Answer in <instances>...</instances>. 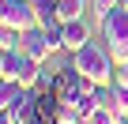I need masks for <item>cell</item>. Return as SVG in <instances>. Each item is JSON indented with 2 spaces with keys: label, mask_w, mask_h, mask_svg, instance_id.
Instances as JSON below:
<instances>
[{
  "label": "cell",
  "mask_w": 128,
  "mask_h": 124,
  "mask_svg": "<svg viewBox=\"0 0 128 124\" xmlns=\"http://www.w3.org/2000/svg\"><path fill=\"white\" fill-rule=\"evenodd\" d=\"M68 64L79 72V75H87V79H94L98 87H106V83H113L117 79V60H113V53H109V45L102 41H87L83 49H76L72 53V60Z\"/></svg>",
  "instance_id": "1"
},
{
  "label": "cell",
  "mask_w": 128,
  "mask_h": 124,
  "mask_svg": "<svg viewBox=\"0 0 128 124\" xmlns=\"http://www.w3.org/2000/svg\"><path fill=\"white\" fill-rule=\"evenodd\" d=\"M113 113L128 117V87H120V83H113Z\"/></svg>",
  "instance_id": "10"
},
{
  "label": "cell",
  "mask_w": 128,
  "mask_h": 124,
  "mask_svg": "<svg viewBox=\"0 0 128 124\" xmlns=\"http://www.w3.org/2000/svg\"><path fill=\"white\" fill-rule=\"evenodd\" d=\"M124 124H128V120H124Z\"/></svg>",
  "instance_id": "17"
},
{
  "label": "cell",
  "mask_w": 128,
  "mask_h": 124,
  "mask_svg": "<svg viewBox=\"0 0 128 124\" xmlns=\"http://www.w3.org/2000/svg\"><path fill=\"white\" fill-rule=\"evenodd\" d=\"M0 79H4V72H0Z\"/></svg>",
  "instance_id": "16"
},
{
  "label": "cell",
  "mask_w": 128,
  "mask_h": 124,
  "mask_svg": "<svg viewBox=\"0 0 128 124\" xmlns=\"http://www.w3.org/2000/svg\"><path fill=\"white\" fill-rule=\"evenodd\" d=\"M102 41L109 45L113 60H128V11L124 8H113L106 19H102Z\"/></svg>",
  "instance_id": "2"
},
{
  "label": "cell",
  "mask_w": 128,
  "mask_h": 124,
  "mask_svg": "<svg viewBox=\"0 0 128 124\" xmlns=\"http://www.w3.org/2000/svg\"><path fill=\"white\" fill-rule=\"evenodd\" d=\"M113 83L128 87V60H120V64H117V79H113Z\"/></svg>",
  "instance_id": "13"
},
{
  "label": "cell",
  "mask_w": 128,
  "mask_h": 124,
  "mask_svg": "<svg viewBox=\"0 0 128 124\" xmlns=\"http://www.w3.org/2000/svg\"><path fill=\"white\" fill-rule=\"evenodd\" d=\"M38 98H42V90H38V87H23V90H19V98L8 105L12 120H15V124H30V120H38Z\"/></svg>",
  "instance_id": "4"
},
{
  "label": "cell",
  "mask_w": 128,
  "mask_h": 124,
  "mask_svg": "<svg viewBox=\"0 0 128 124\" xmlns=\"http://www.w3.org/2000/svg\"><path fill=\"white\" fill-rule=\"evenodd\" d=\"M124 120H128V117H124Z\"/></svg>",
  "instance_id": "18"
},
{
  "label": "cell",
  "mask_w": 128,
  "mask_h": 124,
  "mask_svg": "<svg viewBox=\"0 0 128 124\" xmlns=\"http://www.w3.org/2000/svg\"><path fill=\"white\" fill-rule=\"evenodd\" d=\"M19 41H23V34H19V30H12V26H0V53L19 49Z\"/></svg>",
  "instance_id": "11"
},
{
  "label": "cell",
  "mask_w": 128,
  "mask_h": 124,
  "mask_svg": "<svg viewBox=\"0 0 128 124\" xmlns=\"http://www.w3.org/2000/svg\"><path fill=\"white\" fill-rule=\"evenodd\" d=\"M4 26L12 30H30L38 26V11H34V0H4Z\"/></svg>",
  "instance_id": "3"
},
{
  "label": "cell",
  "mask_w": 128,
  "mask_h": 124,
  "mask_svg": "<svg viewBox=\"0 0 128 124\" xmlns=\"http://www.w3.org/2000/svg\"><path fill=\"white\" fill-rule=\"evenodd\" d=\"M34 11H38V23H42L45 30L60 23V15H56V0H34Z\"/></svg>",
  "instance_id": "8"
},
{
  "label": "cell",
  "mask_w": 128,
  "mask_h": 124,
  "mask_svg": "<svg viewBox=\"0 0 128 124\" xmlns=\"http://www.w3.org/2000/svg\"><path fill=\"white\" fill-rule=\"evenodd\" d=\"M19 90H23L19 83H12V79H0V113H4V109H8L15 98H19Z\"/></svg>",
  "instance_id": "9"
},
{
  "label": "cell",
  "mask_w": 128,
  "mask_h": 124,
  "mask_svg": "<svg viewBox=\"0 0 128 124\" xmlns=\"http://www.w3.org/2000/svg\"><path fill=\"white\" fill-rule=\"evenodd\" d=\"M113 8H120V0H94V15H98V19H106Z\"/></svg>",
  "instance_id": "12"
},
{
  "label": "cell",
  "mask_w": 128,
  "mask_h": 124,
  "mask_svg": "<svg viewBox=\"0 0 128 124\" xmlns=\"http://www.w3.org/2000/svg\"><path fill=\"white\" fill-rule=\"evenodd\" d=\"M83 11H87V0H56V15H60V23L83 19Z\"/></svg>",
  "instance_id": "7"
},
{
  "label": "cell",
  "mask_w": 128,
  "mask_h": 124,
  "mask_svg": "<svg viewBox=\"0 0 128 124\" xmlns=\"http://www.w3.org/2000/svg\"><path fill=\"white\" fill-rule=\"evenodd\" d=\"M19 49L26 53V56H34V60H45L53 56V49H49V34H45V26L38 23V26H30V30H23V41H19Z\"/></svg>",
  "instance_id": "5"
},
{
  "label": "cell",
  "mask_w": 128,
  "mask_h": 124,
  "mask_svg": "<svg viewBox=\"0 0 128 124\" xmlns=\"http://www.w3.org/2000/svg\"><path fill=\"white\" fill-rule=\"evenodd\" d=\"M120 8H124V11H128V0H120Z\"/></svg>",
  "instance_id": "15"
},
{
  "label": "cell",
  "mask_w": 128,
  "mask_h": 124,
  "mask_svg": "<svg viewBox=\"0 0 128 124\" xmlns=\"http://www.w3.org/2000/svg\"><path fill=\"white\" fill-rule=\"evenodd\" d=\"M0 124H15V120H12V113H8V109H4V113H0Z\"/></svg>",
  "instance_id": "14"
},
{
  "label": "cell",
  "mask_w": 128,
  "mask_h": 124,
  "mask_svg": "<svg viewBox=\"0 0 128 124\" xmlns=\"http://www.w3.org/2000/svg\"><path fill=\"white\" fill-rule=\"evenodd\" d=\"M90 41V26L87 19H72V23H64V53H76Z\"/></svg>",
  "instance_id": "6"
}]
</instances>
